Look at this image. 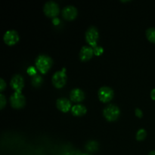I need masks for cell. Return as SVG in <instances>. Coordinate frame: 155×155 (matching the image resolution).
Returning a JSON list of instances; mask_svg holds the SVG:
<instances>
[{
    "instance_id": "52a82bcc",
    "label": "cell",
    "mask_w": 155,
    "mask_h": 155,
    "mask_svg": "<svg viewBox=\"0 0 155 155\" xmlns=\"http://www.w3.org/2000/svg\"><path fill=\"white\" fill-rule=\"evenodd\" d=\"M98 98L102 102H108L113 98L114 91L108 86H102L98 92Z\"/></svg>"
},
{
    "instance_id": "ba28073f",
    "label": "cell",
    "mask_w": 155,
    "mask_h": 155,
    "mask_svg": "<svg viewBox=\"0 0 155 155\" xmlns=\"http://www.w3.org/2000/svg\"><path fill=\"white\" fill-rule=\"evenodd\" d=\"M19 40V35L15 30H9L4 34V41L7 45H12Z\"/></svg>"
},
{
    "instance_id": "ac0fdd59",
    "label": "cell",
    "mask_w": 155,
    "mask_h": 155,
    "mask_svg": "<svg viewBox=\"0 0 155 155\" xmlns=\"http://www.w3.org/2000/svg\"><path fill=\"white\" fill-rule=\"evenodd\" d=\"M146 137V131L144 129H140L136 133V139L138 140H143Z\"/></svg>"
},
{
    "instance_id": "7402d4cb",
    "label": "cell",
    "mask_w": 155,
    "mask_h": 155,
    "mask_svg": "<svg viewBox=\"0 0 155 155\" xmlns=\"http://www.w3.org/2000/svg\"><path fill=\"white\" fill-rule=\"evenodd\" d=\"M5 86H6V83H5L4 80L2 78L1 80H0V89H1V91H3V89H5Z\"/></svg>"
},
{
    "instance_id": "cb8c5ba5",
    "label": "cell",
    "mask_w": 155,
    "mask_h": 155,
    "mask_svg": "<svg viewBox=\"0 0 155 155\" xmlns=\"http://www.w3.org/2000/svg\"><path fill=\"white\" fill-rule=\"evenodd\" d=\"M52 22L54 25H58V24H59V23H60V20L58 18H54L52 20Z\"/></svg>"
},
{
    "instance_id": "9a60e30c",
    "label": "cell",
    "mask_w": 155,
    "mask_h": 155,
    "mask_svg": "<svg viewBox=\"0 0 155 155\" xmlns=\"http://www.w3.org/2000/svg\"><path fill=\"white\" fill-rule=\"evenodd\" d=\"M98 144L95 141H89L86 145V148L89 151H95L98 150Z\"/></svg>"
},
{
    "instance_id": "5bb4252c",
    "label": "cell",
    "mask_w": 155,
    "mask_h": 155,
    "mask_svg": "<svg viewBox=\"0 0 155 155\" xmlns=\"http://www.w3.org/2000/svg\"><path fill=\"white\" fill-rule=\"evenodd\" d=\"M71 111L75 116H82L86 113V107L83 104H75L71 108Z\"/></svg>"
},
{
    "instance_id": "44dd1931",
    "label": "cell",
    "mask_w": 155,
    "mask_h": 155,
    "mask_svg": "<svg viewBox=\"0 0 155 155\" xmlns=\"http://www.w3.org/2000/svg\"><path fill=\"white\" fill-rule=\"evenodd\" d=\"M6 104V99L5 98V95L3 94H0V107L2 109L4 107L5 104Z\"/></svg>"
},
{
    "instance_id": "3957f363",
    "label": "cell",
    "mask_w": 155,
    "mask_h": 155,
    "mask_svg": "<svg viewBox=\"0 0 155 155\" xmlns=\"http://www.w3.org/2000/svg\"><path fill=\"white\" fill-rule=\"evenodd\" d=\"M67 81V75H66V69L63 68L62 71H57L54 73L52 77V83L53 85L56 88H61L65 85Z\"/></svg>"
},
{
    "instance_id": "6da1fadb",
    "label": "cell",
    "mask_w": 155,
    "mask_h": 155,
    "mask_svg": "<svg viewBox=\"0 0 155 155\" xmlns=\"http://www.w3.org/2000/svg\"><path fill=\"white\" fill-rule=\"evenodd\" d=\"M52 65V59L45 54H39L36 59V66L42 74H45Z\"/></svg>"
},
{
    "instance_id": "30bf717a",
    "label": "cell",
    "mask_w": 155,
    "mask_h": 155,
    "mask_svg": "<svg viewBox=\"0 0 155 155\" xmlns=\"http://www.w3.org/2000/svg\"><path fill=\"white\" fill-rule=\"evenodd\" d=\"M77 15V10L74 6L68 5L62 10V15L67 20H73Z\"/></svg>"
},
{
    "instance_id": "603a6c76",
    "label": "cell",
    "mask_w": 155,
    "mask_h": 155,
    "mask_svg": "<svg viewBox=\"0 0 155 155\" xmlns=\"http://www.w3.org/2000/svg\"><path fill=\"white\" fill-rule=\"evenodd\" d=\"M142 114H142V111L141 109L139 108L136 109V115L138 117H142Z\"/></svg>"
},
{
    "instance_id": "d4e9b609",
    "label": "cell",
    "mask_w": 155,
    "mask_h": 155,
    "mask_svg": "<svg viewBox=\"0 0 155 155\" xmlns=\"http://www.w3.org/2000/svg\"><path fill=\"white\" fill-rule=\"evenodd\" d=\"M151 97L152 99L155 100V89H153L151 92Z\"/></svg>"
},
{
    "instance_id": "9c48e42d",
    "label": "cell",
    "mask_w": 155,
    "mask_h": 155,
    "mask_svg": "<svg viewBox=\"0 0 155 155\" xmlns=\"http://www.w3.org/2000/svg\"><path fill=\"white\" fill-rule=\"evenodd\" d=\"M24 85V78L20 74H15L12 77L11 80V86L15 90V92H21V89H23Z\"/></svg>"
},
{
    "instance_id": "d6986e66",
    "label": "cell",
    "mask_w": 155,
    "mask_h": 155,
    "mask_svg": "<svg viewBox=\"0 0 155 155\" xmlns=\"http://www.w3.org/2000/svg\"><path fill=\"white\" fill-rule=\"evenodd\" d=\"M27 73H28L29 75L32 76V77H33V76L36 75L37 74V71H36V69L35 68V67L33 66H30L28 68H27Z\"/></svg>"
},
{
    "instance_id": "277c9868",
    "label": "cell",
    "mask_w": 155,
    "mask_h": 155,
    "mask_svg": "<svg viewBox=\"0 0 155 155\" xmlns=\"http://www.w3.org/2000/svg\"><path fill=\"white\" fill-rule=\"evenodd\" d=\"M98 29L95 27H89L86 33V42L92 47L95 48L97 46V41L98 39Z\"/></svg>"
},
{
    "instance_id": "484cf974",
    "label": "cell",
    "mask_w": 155,
    "mask_h": 155,
    "mask_svg": "<svg viewBox=\"0 0 155 155\" xmlns=\"http://www.w3.org/2000/svg\"><path fill=\"white\" fill-rule=\"evenodd\" d=\"M148 155H155V151H151V152L149 153V154H148Z\"/></svg>"
},
{
    "instance_id": "2e32d148",
    "label": "cell",
    "mask_w": 155,
    "mask_h": 155,
    "mask_svg": "<svg viewBox=\"0 0 155 155\" xmlns=\"http://www.w3.org/2000/svg\"><path fill=\"white\" fill-rule=\"evenodd\" d=\"M32 84L35 87H38V86H40L42 83V78L40 75L39 74H36V75L32 77Z\"/></svg>"
},
{
    "instance_id": "8fae6325",
    "label": "cell",
    "mask_w": 155,
    "mask_h": 155,
    "mask_svg": "<svg viewBox=\"0 0 155 155\" xmlns=\"http://www.w3.org/2000/svg\"><path fill=\"white\" fill-rule=\"evenodd\" d=\"M56 104H57L58 108L63 112H67L70 109L72 108L71 101L66 98H59L56 101Z\"/></svg>"
},
{
    "instance_id": "ffe728a7",
    "label": "cell",
    "mask_w": 155,
    "mask_h": 155,
    "mask_svg": "<svg viewBox=\"0 0 155 155\" xmlns=\"http://www.w3.org/2000/svg\"><path fill=\"white\" fill-rule=\"evenodd\" d=\"M93 50H94V54H96V55H100V54H102L103 51H104V49H103L102 47L98 46V45H97V46H95V48H93Z\"/></svg>"
},
{
    "instance_id": "7a4b0ae2",
    "label": "cell",
    "mask_w": 155,
    "mask_h": 155,
    "mask_svg": "<svg viewBox=\"0 0 155 155\" xmlns=\"http://www.w3.org/2000/svg\"><path fill=\"white\" fill-rule=\"evenodd\" d=\"M120 113V109L115 104H108L104 107V110H103V114H104V117L109 121H114L117 120L119 117Z\"/></svg>"
},
{
    "instance_id": "4fadbf2b",
    "label": "cell",
    "mask_w": 155,
    "mask_h": 155,
    "mask_svg": "<svg viewBox=\"0 0 155 155\" xmlns=\"http://www.w3.org/2000/svg\"><path fill=\"white\" fill-rule=\"evenodd\" d=\"M70 97L72 101H75V102H79L84 99L85 95L82 89H79V88H75L71 90V93H70Z\"/></svg>"
},
{
    "instance_id": "4316f807",
    "label": "cell",
    "mask_w": 155,
    "mask_h": 155,
    "mask_svg": "<svg viewBox=\"0 0 155 155\" xmlns=\"http://www.w3.org/2000/svg\"><path fill=\"white\" fill-rule=\"evenodd\" d=\"M83 155H88V154H83Z\"/></svg>"
},
{
    "instance_id": "e0dca14e",
    "label": "cell",
    "mask_w": 155,
    "mask_h": 155,
    "mask_svg": "<svg viewBox=\"0 0 155 155\" xmlns=\"http://www.w3.org/2000/svg\"><path fill=\"white\" fill-rule=\"evenodd\" d=\"M146 36L148 40L152 42H155V27H151L147 30Z\"/></svg>"
},
{
    "instance_id": "7c38bea8",
    "label": "cell",
    "mask_w": 155,
    "mask_h": 155,
    "mask_svg": "<svg viewBox=\"0 0 155 155\" xmlns=\"http://www.w3.org/2000/svg\"><path fill=\"white\" fill-rule=\"evenodd\" d=\"M94 54L93 48L85 45L83 46L80 52V58L82 61H88L92 57Z\"/></svg>"
},
{
    "instance_id": "8992f818",
    "label": "cell",
    "mask_w": 155,
    "mask_h": 155,
    "mask_svg": "<svg viewBox=\"0 0 155 155\" xmlns=\"http://www.w3.org/2000/svg\"><path fill=\"white\" fill-rule=\"evenodd\" d=\"M11 104L15 108H21L25 104V97L21 92H15L10 97Z\"/></svg>"
},
{
    "instance_id": "5b68a950",
    "label": "cell",
    "mask_w": 155,
    "mask_h": 155,
    "mask_svg": "<svg viewBox=\"0 0 155 155\" xmlns=\"http://www.w3.org/2000/svg\"><path fill=\"white\" fill-rule=\"evenodd\" d=\"M43 11L45 15L51 18H56L59 13L58 5L54 1H48L45 4Z\"/></svg>"
}]
</instances>
